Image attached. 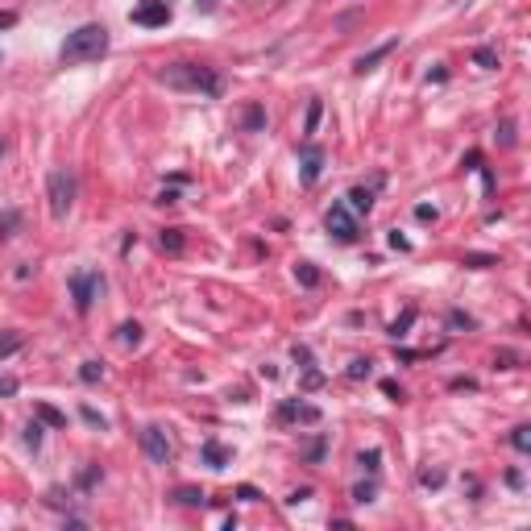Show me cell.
<instances>
[{"mask_svg": "<svg viewBox=\"0 0 531 531\" xmlns=\"http://www.w3.org/2000/svg\"><path fill=\"white\" fill-rule=\"evenodd\" d=\"M324 448H328V440L320 436V440L312 444V448H308V461H320V457H324Z\"/></svg>", "mask_w": 531, "mask_h": 531, "instance_id": "43", "label": "cell"}, {"mask_svg": "<svg viewBox=\"0 0 531 531\" xmlns=\"http://www.w3.org/2000/svg\"><path fill=\"white\" fill-rule=\"evenodd\" d=\"M0 158H4V141H0Z\"/></svg>", "mask_w": 531, "mask_h": 531, "instance_id": "49", "label": "cell"}, {"mask_svg": "<svg viewBox=\"0 0 531 531\" xmlns=\"http://www.w3.org/2000/svg\"><path fill=\"white\" fill-rule=\"evenodd\" d=\"M95 477H100V465H88L83 473H79V490H92V486H95Z\"/></svg>", "mask_w": 531, "mask_h": 531, "instance_id": "32", "label": "cell"}, {"mask_svg": "<svg viewBox=\"0 0 531 531\" xmlns=\"http://www.w3.org/2000/svg\"><path fill=\"white\" fill-rule=\"evenodd\" d=\"M100 295H104V274L100 270H75L71 274V299H75V312L79 315L92 312Z\"/></svg>", "mask_w": 531, "mask_h": 531, "instance_id": "3", "label": "cell"}, {"mask_svg": "<svg viewBox=\"0 0 531 531\" xmlns=\"http://www.w3.org/2000/svg\"><path fill=\"white\" fill-rule=\"evenodd\" d=\"M506 486H510V490H519V486H523V473H519V469H510V473H506Z\"/></svg>", "mask_w": 531, "mask_h": 531, "instance_id": "45", "label": "cell"}, {"mask_svg": "<svg viewBox=\"0 0 531 531\" xmlns=\"http://www.w3.org/2000/svg\"><path fill=\"white\" fill-rule=\"evenodd\" d=\"M324 146H315L312 137H303V146H299V183L303 187H312L320 183V175H324Z\"/></svg>", "mask_w": 531, "mask_h": 531, "instance_id": "5", "label": "cell"}, {"mask_svg": "<svg viewBox=\"0 0 531 531\" xmlns=\"http://www.w3.org/2000/svg\"><path fill=\"white\" fill-rule=\"evenodd\" d=\"M324 228H328V233H332L337 241H344V245H353V241L361 237V233H357V216H353V212H349L344 204H332V208H328V216H324Z\"/></svg>", "mask_w": 531, "mask_h": 531, "instance_id": "6", "label": "cell"}, {"mask_svg": "<svg viewBox=\"0 0 531 531\" xmlns=\"http://www.w3.org/2000/svg\"><path fill=\"white\" fill-rule=\"evenodd\" d=\"M21 349V332H8V337H0V357H8V353H17Z\"/></svg>", "mask_w": 531, "mask_h": 531, "instance_id": "31", "label": "cell"}, {"mask_svg": "<svg viewBox=\"0 0 531 531\" xmlns=\"http://www.w3.org/2000/svg\"><path fill=\"white\" fill-rule=\"evenodd\" d=\"M395 50H399V37H386V42H382V46H374L370 54H361V59H357V66H353V71H357V75H366V71H374V66L382 63V59H390Z\"/></svg>", "mask_w": 531, "mask_h": 531, "instance_id": "10", "label": "cell"}, {"mask_svg": "<svg viewBox=\"0 0 531 531\" xmlns=\"http://www.w3.org/2000/svg\"><path fill=\"white\" fill-rule=\"evenodd\" d=\"M237 498L241 502H262V490H257V486H237Z\"/></svg>", "mask_w": 531, "mask_h": 531, "instance_id": "34", "label": "cell"}, {"mask_svg": "<svg viewBox=\"0 0 531 531\" xmlns=\"http://www.w3.org/2000/svg\"><path fill=\"white\" fill-rule=\"evenodd\" d=\"M502 146H515V121H502Z\"/></svg>", "mask_w": 531, "mask_h": 531, "instance_id": "41", "label": "cell"}, {"mask_svg": "<svg viewBox=\"0 0 531 531\" xmlns=\"http://www.w3.org/2000/svg\"><path fill=\"white\" fill-rule=\"evenodd\" d=\"M494 366H498V370H515V353H506V349H502L498 357H494Z\"/></svg>", "mask_w": 531, "mask_h": 531, "instance_id": "42", "label": "cell"}, {"mask_svg": "<svg viewBox=\"0 0 531 531\" xmlns=\"http://www.w3.org/2000/svg\"><path fill=\"white\" fill-rule=\"evenodd\" d=\"M42 436H46V428H42L37 419H30V424H25V448L37 453V448H42Z\"/></svg>", "mask_w": 531, "mask_h": 531, "instance_id": "25", "label": "cell"}, {"mask_svg": "<svg viewBox=\"0 0 531 531\" xmlns=\"http://www.w3.org/2000/svg\"><path fill=\"white\" fill-rule=\"evenodd\" d=\"M320 382H324V374H320L315 366H308V374H303V390H315Z\"/></svg>", "mask_w": 531, "mask_h": 531, "instance_id": "36", "label": "cell"}, {"mask_svg": "<svg viewBox=\"0 0 531 531\" xmlns=\"http://www.w3.org/2000/svg\"><path fill=\"white\" fill-rule=\"evenodd\" d=\"M279 424H320V407L312 403H299V399H286V403H279Z\"/></svg>", "mask_w": 531, "mask_h": 531, "instance_id": "8", "label": "cell"}, {"mask_svg": "<svg viewBox=\"0 0 531 531\" xmlns=\"http://www.w3.org/2000/svg\"><path fill=\"white\" fill-rule=\"evenodd\" d=\"M33 411H37V419H42V424H50V428H66V415L59 411V407H50V403H37Z\"/></svg>", "mask_w": 531, "mask_h": 531, "instance_id": "15", "label": "cell"}, {"mask_svg": "<svg viewBox=\"0 0 531 531\" xmlns=\"http://www.w3.org/2000/svg\"><path fill=\"white\" fill-rule=\"evenodd\" d=\"M510 448H515V453H531V428L527 424H519V428L510 432Z\"/></svg>", "mask_w": 531, "mask_h": 531, "instance_id": "22", "label": "cell"}, {"mask_svg": "<svg viewBox=\"0 0 531 531\" xmlns=\"http://www.w3.org/2000/svg\"><path fill=\"white\" fill-rule=\"evenodd\" d=\"M440 212L436 208H432V204H419V208H415V220H436Z\"/></svg>", "mask_w": 531, "mask_h": 531, "instance_id": "44", "label": "cell"}, {"mask_svg": "<svg viewBox=\"0 0 531 531\" xmlns=\"http://www.w3.org/2000/svg\"><path fill=\"white\" fill-rule=\"evenodd\" d=\"M141 448H146V457H150L154 465H166V461H170V440H166V432H162L158 424H150V428L141 432Z\"/></svg>", "mask_w": 531, "mask_h": 531, "instance_id": "7", "label": "cell"}, {"mask_svg": "<svg viewBox=\"0 0 531 531\" xmlns=\"http://www.w3.org/2000/svg\"><path fill=\"white\" fill-rule=\"evenodd\" d=\"M216 4H220V0H195V8H199V13H216Z\"/></svg>", "mask_w": 531, "mask_h": 531, "instance_id": "48", "label": "cell"}, {"mask_svg": "<svg viewBox=\"0 0 531 531\" xmlns=\"http://www.w3.org/2000/svg\"><path fill=\"white\" fill-rule=\"evenodd\" d=\"M17 25V13H0V30H13Z\"/></svg>", "mask_w": 531, "mask_h": 531, "instance_id": "47", "label": "cell"}, {"mask_svg": "<svg viewBox=\"0 0 531 531\" xmlns=\"http://www.w3.org/2000/svg\"><path fill=\"white\" fill-rule=\"evenodd\" d=\"M117 341L121 344H141V324H137V320H125V324L117 328Z\"/></svg>", "mask_w": 531, "mask_h": 531, "instance_id": "21", "label": "cell"}, {"mask_svg": "<svg viewBox=\"0 0 531 531\" xmlns=\"http://www.w3.org/2000/svg\"><path fill=\"white\" fill-rule=\"evenodd\" d=\"M46 199H50V216L63 220L71 212V204H75V179L66 175V170H50V179H46Z\"/></svg>", "mask_w": 531, "mask_h": 531, "instance_id": "4", "label": "cell"}, {"mask_svg": "<svg viewBox=\"0 0 531 531\" xmlns=\"http://www.w3.org/2000/svg\"><path fill=\"white\" fill-rule=\"evenodd\" d=\"M370 366H374L370 357H357V361L349 366V378H353V382H357V378H370Z\"/></svg>", "mask_w": 531, "mask_h": 531, "instance_id": "30", "label": "cell"}, {"mask_svg": "<svg viewBox=\"0 0 531 531\" xmlns=\"http://www.w3.org/2000/svg\"><path fill=\"white\" fill-rule=\"evenodd\" d=\"M386 241H390V250H399V253H407V250H411V241H407V237L399 233V228H395V233H390Z\"/></svg>", "mask_w": 531, "mask_h": 531, "instance_id": "37", "label": "cell"}, {"mask_svg": "<svg viewBox=\"0 0 531 531\" xmlns=\"http://www.w3.org/2000/svg\"><path fill=\"white\" fill-rule=\"evenodd\" d=\"M129 21H133V25H166V21H170V8H166V0H146V4H137V8L129 13Z\"/></svg>", "mask_w": 531, "mask_h": 531, "instance_id": "9", "label": "cell"}, {"mask_svg": "<svg viewBox=\"0 0 531 531\" xmlns=\"http://www.w3.org/2000/svg\"><path fill=\"white\" fill-rule=\"evenodd\" d=\"M108 54V30L104 25H79L75 33H66V42L59 46V63L63 66H79V63H95Z\"/></svg>", "mask_w": 531, "mask_h": 531, "instance_id": "2", "label": "cell"}, {"mask_svg": "<svg viewBox=\"0 0 531 531\" xmlns=\"http://www.w3.org/2000/svg\"><path fill=\"white\" fill-rule=\"evenodd\" d=\"M241 121H245V129H250V133H262V129H266V108H262V104H250Z\"/></svg>", "mask_w": 531, "mask_h": 531, "instance_id": "16", "label": "cell"}, {"mask_svg": "<svg viewBox=\"0 0 531 531\" xmlns=\"http://www.w3.org/2000/svg\"><path fill=\"white\" fill-rule=\"evenodd\" d=\"M320 117H324V100L315 95L312 104H308V121H303V137H312L315 129H320Z\"/></svg>", "mask_w": 531, "mask_h": 531, "instance_id": "17", "label": "cell"}, {"mask_svg": "<svg viewBox=\"0 0 531 531\" xmlns=\"http://www.w3.org/2000/svg\"><path fill=\"white\" fill-rule=\"evenodd\" d=\"M291 353H295V361H299V366H303V370H308V366H312V349H308V344H295V349H291Z\"/></svg>", "mask_w": 531, "mask_h": 531, "instance_id": "38", "label": "cell"}, {"mask_svg": "<svg viewBox=\"0 0 531 531\" xmlns=\"http://www.w3.org/2000/svg\"><path fill=\"white\" fill-rule=\"evenodd\" d=\"M100 378H104V366H100V361H83V366H79V382H88V386H95Z\"/></svg>", "mask_w": 531, "mask_h": 531, "instance_id": "26", "label": "cell"}, {"mask_svg": "<svg viewBox=\"0 0 531 531\" xmlns=\"http://www.w3.org/2000/svg\"><path fill=\"white\" fill-rule=\"evenodd\" d=\"M13 395H17V378L0 374V399H13Z\"/></svg>", "mask_w": 531, "mask_h": 531, "instance_id": "33", "label": "cell"}, {"mask_svg": "<svg viewBox=\"0 0 531 531\" xmlns=\"http://www.w3.org/2000/svg\"><path fill=\"white\" fill-rule=\"evenodd\" d=\"M378 461H382V453H378V448H366V453H357V465L366 469L370 477L378 473Z\"/></svg>", "mask_w": 531, "mask_h": 531, "instance_id": "27", "label": "cell"}, {"mask_svg": "<svg viewBox=\"0 0 531 531\" xmlns=\"http://www.w3.org/2000/svg\"><path fill=\"white\" fill-rule=\"evenodd\" d=\"M419 486L440 490V486H444V473H440V469H419Z\"/></svg>", "mask_w": 531, "mask_h": 531, "instance_id": "29", "label": "cell"}, {"mask_svg": "<svg viewBox=\"0 0 531 531\" xmlns=\"http://www.w3.org/2000/svg\"><path fill=\"white\" fill-rule=\"evenodd\" d=\"M473 63L494 71V66H498V50H494V46H477V50H473Z\"/></svg>", "mask_w": 531, "mask_h": 531, "instance_id": "23", "label": "cell"}, {"mask_svg": "<svg viewBox=\"0 0 531 531\" xmlns=\"http://www.w3.org/2000/svg\"><path fill=\"white\" fill-rule=\"evenodd\" d=\"M162 250L166 253H183V228H162Z\"/></svg>", "mask_w": 531, "mask_h": 531, "instance_id": "20", "label": "cell"}, {"mask_svg": "<svg viewBox=\"0 0 531 531\" xmlns=\"http://www.w3.org/2000/svg\"><path fill=\"white\" fill-rule=\"evenodd\" d=\"M303 498H312V490H295V494H286V506H295V502H303Z\"/></svg>", "mask_w": 531, "mask_h": 531, "instance_id": "46", "label": "cell"}, {"mask_svg": "<svg viewBox=\"0 0 531 531\" xmlns=\"http://www.w3.org/2000/svg\"><path fill=\"white\" fill-rule=\"evenodd\" d=\"M83 419H88V424H92V428H100V432H104V428H108V419H104V415H100V411H92V407H83Z\"/></svg>", "mask_w": 531, "mask_h": 531, "instance_id": "35", "label": "cell"}, {"mask_svg": "<svg viewBox=\"0 0 531 531\" xmlns=\"http://www.w3.org/2000/svg\"><path fill=\"white\" fill-rule=\"evenodd\" d=\"M295 279L303 282V286H320V270H315L312 262H299V266H295Z\"/></svg>", "mask_w": 531, "mask_h": 531, "instance_id": "24", "label": "cell"}, {"mask_svg": "<svg viewBox=\"0 0 531 531\" xmlns=\"http://www.w3.org/2000/svg\"><path fill=\"white\" fill-rule=\"evenodd\" d=\"M374 494H378L374 482H357V486H353V502H361V506H366V502H374Z\"/></svg>", "mask_w": 531, "mask_h": 531, "instance_id": "28", "label": "cell"}, {"mask_svg": "<svg viewBox=\"0 0 531 531\" xmlns=\"http://www.w3.org/2000/svg\"><path fill=\"white\" fill-rule=\"evenodd\" d=\"M461 266H469V270H490V266H498V257H494V253H465Z\"/></svg>", "mask_w": 531, "mask_h": 531, "instance_id": "18", "label": "cell"}, {"mask_svg": "<svg viewBox=\"0 0 531 531\" xmlns=\"http://www.w3.org/2000/svg\"><path fill=\"white\" fill-rule=\"evenodd\" d=\"M158 83L170 88V92H191V95H208L216 100L224 92V75L216 66H204V63H170L158 71Z\"/></svg>", "mask_w": 531, "mask_h": 531, "instance_id": "1", "label": "cell"}, {"mask_svg": "<svg viewBox=\"0 0 531 531\" xmlns=\"http://www.w3.org/2000/svg\"><path fill=\"white\" fill-rule=\"evenodd\" d=\"M204 461H208L212 469H224L228 465V448H224L220 440H204Z\"/></svg>", "mask_w": 531, "mask_h": 531, "instance_id": "12", "label": "cell"}, {"mask_svg": "<svg viewBox=\"0 0 531 531\" xmlns=\"http://www.w3.org/2000/svg\"><path fill=\"white\" fill-rule=\"evenodd\" d=\"M415 315H419V312H415V308H407V312L399 315V320H395V324H390V328H386V332H390V337H395V341H403V337H407V328H411V324H415Z\"/></svg>", "mask_w": 531, "mask_h": 531, "instance_id": "19", "label": "cell"}, {"mask_svg": "<svg viewBox=\"0 0 531 531\" xmlns=\"http://www.w3.org/2000/svg\"><path fill=\"white\" fill-rule=\"evenodd\" d=\"M170 498H175V502H183V506H204V502H208V494H204L199 486H179V490H175Z\"/></svg>", "mask_w": 531, "mask_h": 531, "instance_id": "14", "label": "cell"}, {"mask_svg": "<svg viewBox=\"0 0 531 531\" xmlns=\"http://www.w3.org/2000/svg\"><path fill=\"white\" fill-rule=\"evenodd\" d=\"M382 395H390V399L399 403V399H403V386H399L395 378H386V382H382Z\"/></svg>", "mask_w": 531, "mask_h": 531, "instance_id": "39", "label": "cell"}, {"mask_svg": "<svg viewBox=\"0 0 531 531\" xmlns=\"http://www.w3.org/2000/svg\"><path fill=\"white\" fill-rule=\"evenodd\" d=\"M448 324H453V328H473V315H465V312H453V315H448Z\"/></svg>", "mask_w": 531, "mask_h": 531, "instance_id": "40", "label": "cell"}, {"mask_svg": "<svg viewBox=\"0 0 531 531\" xmlns=\"http://www.w3.org/2000/svg\"><path fill=\"white\" fill-rule=\"evenodd\" d=\"M344 199H349L344 208H349L353 216H370V208H374V187H353Z\"/></svg>", "mask_w": 531, "mask_h": 531, "instance_id": "11", "label": "cell"}, {"mask_svg": "<svg viewBox=\"0 0 531 531\" xmlns=\"http://www.w3.org/2000/svg\"><path fill=\"white\" fill-rule=\"evenodd\" d=\"M17 228H21V212H17V208H4V212H0V241L17 237Z\"/></svg>", "mask_w": 531, "mask_h": 531, "instance_id": "13", "label": "cell"}]
</instances>
